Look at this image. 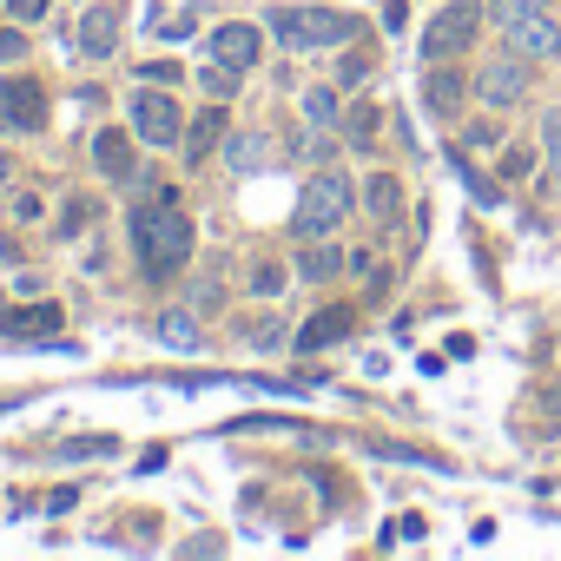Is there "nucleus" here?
Returning a JSON list of instances; mask_svg holds the SVG:
<instances>
[{
  "mask_svg": "<svg viewBox=\"0 0 561 561\" xmlns=\"http://www.w3.org/2000/svg\"><path fill=\"white\" fill-rule=\"evenodd\" d=\"M133 133H139L146 146H179L185 106H179L172 93H159V87H139V93H133Z\"/></svg>",
  "mask_w": 561,
  "mask_h": 561,
  "instance_id": "nucleus-6",
  "label": "nucleus"
},
{
  "mask_svg": "<svg viewBox=\"0 0 561 561\" xmlns=\"http://www.w3.org/2000/svg\"><path fill=\"white\" fill-rule=\"evenodd\" d=\"M8 21H21V27L47 21V0H8Z\"/></svg>",
  "mask_w": 561,
  "mask_h": 561,
  "instance_id": "nucleus-33",
  "label": "nucleus"
},
{
  "mask_svg": "<svg viewBox=\"0 0 561 561\" xmlns=\"http://www.w3.org/2000/svg\"><path fill=\"white\" fill-rule=\"evenodd\" d=\"M8 211H14V225H41V198H34V192H14Z\"/></svg>",
  "mask_w": 561,
  "mask_h": 561,
  "instance_id": "nucleus-34",
  "label": "nucleus"
},
{
  "mask_svg": "<svg viewBox=\"0 0 561 561\" xmlns=\"http://www.w3.org/2000/svg\"><path fill=\"white\" fill-rule=\"evenodd\" d=\"M528 172H535V159H528L522 146H515V152H502V179H528Z\"/></svg>",
  "mask_w": 561,
  "mask_h": 561,
  "instance_id": "nucleus-35",
  "label": "nucleus"
},
{
  "mask_svg": "<svg viewBox=\"0 0 561 561\" xmlns=\"http://www.w3.org/2000/svg\"><path fill=\"white\" fill-rule=\"evenodd\" d=\"M152 331H159L172 351H198V344H205V337H198V324H192L185 311H159V324H152Z\"/></svg>",
  "mask_w": 561,
  "mask_h": 561,
  "instance_id": "nucleus-21",
  "label": "nucleus"
},
{
  "mask_svg": "<svg viewBox=\"0 0 561 561\" xmlns=\"http://www.w3.org/2000/svg\"><path fill=\"white\" fill-rule=\"evenodd\" d=\"M364 80H370V60H364V54L337 60V87H364Z\"/></svg>",
  "mask_w": 561,
  "mask_h": 561,
  "instance_id": "nucleus-30",
  "label": "nucleus"
},
{
  "mask_svg": "<svg viewBox=\"0 0 561 561\" xmlns=\"http://www.w3.org/2000/svg\"><path fill=\"white\" fill-rule=\"evenodd\" d=\"M198 87H205V93H211V100H231V93H238V73H231V67H218V60H211V67H205V73H198Z\"/></svg>",
  "mask_w": 561,
  "mask_h": 561,
  "instance_id": "nucleus-25",
  "label": "nucleus"
},
{
  "mask_svg": "<svg viewBox=\"0 0 561 561\" xmlns=\"http://www.w3.org/2000/svg\"><path fill=\"white\" fill-rule=\"evenodd\" d=\"M93 165H100L113 185H126V179H133V165H139V159H133V133H119V126L93 133Z\"/></svg>",
  "mask_w": 561,
  "mask_h": 561,
  "instance_id": "nucleus-13",
  "label": "nucleus"
},
{
  "mask_svg": "<svg viewBox=\"0 0 561 561\" xmlns=\"http://www.w3.org/2000/svg\"><path fill=\"white\" fill-rule=\"evenodd\" d=\"M541 152H548V165H554V179H561V106L541 119Z\"/></svg>",
  "mask_w": 561,
  "mask_h": 561,
  "instance_id": "nucleus-27",
  "label": "nucleus"
},
{
  "mask_svg": "<svg viewBox=\"0 0 561 561\" xmlns=\"http://www.w3.org/2000/svg\"><path fill=\"white\" fill-rule=\"evenodd\" d=\"M528 67H535V60H522L515 47H508V54H495V60L476 73V106H489V113L522 106V100H528V80H535Z\"/></svg>",
  "mask_w": 561,
  "mask_h": 561,
  "instance_id": "nucleus-5",
  "label": "nucleus"
},
{
  "mask_svg": "<svg viewBox=\"0 0 561 561\" xmlns=\"http://www.w3.org/2000/svg\"><path fill=\"white\" fill-rule=\"evenodd\" d=\"M351 337V311L344 305H324V311H311V324L291 337L298 351H331V344H344Z\"/></svg>",
  "mask_w": 561,
  "mask_h": 561,
  "instance_id": "nucleus-14",
  "label": "nucleus"
},
{
  "mask_svg": "<svg viewBox=\"0 0 561 561\" xmlns=\"http://www.w3.org/2000/svg\"><path fill=\"white\" fill-rule=\"evenodd\" d=\"M285 337H291V324H251V331H244V344H257V351L285 344Z\"/></svg>",
  "mask_w": 561,
  "mask_h": 561,
  "instance_id": "nucleus-29",
  "label": "nucleus"
},
{
  "mask_svg": "<svg viewBox=\"0 0 561 561\" xmlns=\"http://www.w3.org/2000/svg\"><path fill=\"white\" fill-rule=\"evenodd\" d=\"M364 211H370L377 225H397V218H403V185H397V172H377V179L364 185Z\"/></svg>",
  "mask_w": 561,
  "mask_h": 561,
  "instance_id": "nucleus-16",
  "label": "nucleus"
},
{
  "mask_svg": "<svg viewBox=\"0 0 561 561\" xmlns=\"http://www.w3.org/2000/svg\"><path fill=\"white\" fill-rule=\"evenodd\" d=\"M528 14H548V0H489V21H495V27H515V21H528Z\"/></svg>",
  "mask_w": 561,
  "mask_h": 561,
  "instance_id": "nucleus-22",
  "label": "nucleus"
},
{
  "mask_svg": "<svg viewBox=\"0 0 561 561\" xmlns=\"http://www.w3.org/2000/svg\"><path fill=\"white\" fill-rule=\"evenodd\" d=\"M60 456H113V436H73V443H60Z\"/></svg>",
  "mask_w": 561,
  "mask_h": 561,
  "instance_id": "nucleus-28",
  "label": "nucleus"
},
{
  "mask_svg": "<svg viewBox=\"0 0 561 561\" xmlns=\"http://www.w3.org/2000/svg\"><path fill=\"white\" fill-rule=\"evenodd\" d=\"M21 54H27V41H21V21H14V27H0V67H14Z\"/></svg>",
  "mask_w": 561,
  "mask_h": 561,
  "instance_id": "nucleus-32",
  "label": "nucleus"
},
{
  "mask_svg": "<svg viewBox=\"0 0 561 561\" xmlns=\"http://www.w3.org/2000/svg\"><path fill=\"white\" fill-rule=\"evenodd\" d=\"M126 238H133V257H139V271H146V285L179 277L185 257H192V218L179 211L172 192H159L152 205H133V211H126Z\"/></svg>",
  "mask_w": 561,
  "mask_h": 561,
  "instance_id": "nucleus-1",
  "label": "nucleus"
},
{
  "mask_svg": "<svg viewBox=\"0 0 561 561\" xmlns=\"http://www.w3.org/2000/svg\"><path fill=\"white\" fill-rule=\"evenodd\" d=\"M423 106H430L436 119H449V113L462 106V73L443 67V60H430V73H423Z\"/></svg>",
  "mask_w": 561,
  "mask_h": 561,
  "instance_id": "nucleus-15",
  "label": "nucleus"
},
{
  "mask_svg": "<svg viewBox=\"0 0 561 561\" xmlns=\"http://www.w3.org/2000/svg\"><path fill=\"white\" fill-rule=\"evenodd\" d=\"M377 126H383V113H377V106H351V113H344V139H351L357 152H370V146H377Z\"/></svg>",
  "mask_w": 561,
  "mask_h": 561,
  "instance_id": "nucleus-20",
  "label": "nucleus"
},
{
  "mask_svg": "<svg viewBox=\"0 0 561 561\" xmlns=\"http://www.w3.org/2000/svg\"><path fill=\"white\" fill-rule=\"evenodd\" d=\"M205 54H211L218 67H231V73H251L257 54H264V34H257L251 21H225V27L205 34Z\"/></svg>",
  "mask_w": 561,
  "mask_h": 561,
  "instance_id": "nucleus-8",
  "label": "nucleus"
},
{
  "mask_svg": "<svg viewBox=\"0 0 561 561\" xmlns=\"http://www.w3.org/2000/svg\"><path fill=\"white\" fill-rule=\"evenodd\" d=\"M93 211H100V205H93V198H80V192H73V198H67V218H60V231H67V238H80V231H87V225H93Z\"/></svg>",
  "mask_w": 561,
  "mask_h": 561,
  "instance_id": "nucleus-26",
  "label": "nucleus"
},
{
  "mask_svg": "<svg viewBox=\"0 0 561 561\" xmlns=\"http://www.w3.org/2000/svg\"><path fill=\"white\" fill-rule=\"evenodd\" d=\"M351 211H357V185L344 172H311L298 192V211H291V238H305V244L331 238V231H344Z\"/></svg>",
  "mask_w": 561,
  "mask_h": 561,
  "instance_id": "nucleus-2",
  "label": "nucleus"
},
{
  "mask_svg": "<svg viewBox=\"0 0 561 561\" xmlns=\"http://www.w3.org/2000/svg\"><path fill=\"white\" fill-rule=\"evenodd\" d=\"M291 285V277H285V264H271V257H257V271H251V291L257 298H277V291H285Z\"/></svg>",
  "mask_w": 561,
  "mask_h": 561,
  "instance_id": "nucleus-23",
  "label": "nucleus"
},
{
  "mask_svg": "<svg viewBox=\"0 0 561 561\" xmlns=\"http://www.w3.org/2000/svg\"><path fill=\"white\" fill-rule=\"evenodd\" d=\"M482 21H489V8H482V0H449V8H443L430 27H423V60H449V54L476 47Z\"/></svg>",
  "mask_w": 561,
  "mask_h": 561,
  "instance_id": "nucleus-4",
  "label": "nucleus"
},
{
  "mask_svg": "<svg viewBox=\"0 0 561 561\" xmlns=\"http://www.w3.org/2000/svg\"><path fill=\"white\" fill-rule=\"evenodd\" d=\"M554 416H561V390H554Z\"/></svg>",
  "mask_w": 561,
  "mask_h": 561,
  "instance_id": "nucleus-38",
  "label": "nucleus"
},
{
  "mask_svg": "<svg viewBox=\"0 0 561 561\" xmlns=\"http://www.w3.org/2000/svg\"><path fill=\"white\" fill-rule=\"evenodd\" d=\"M449 165H456V179L469 185V198H476V205H502V198H495V185H489V179H482L469 159H449Z\"/></svg>",
  "mask_w": 561,
  "mask_h": 561,
  "instance_id": "nucleus-24",
  "label": "nucleus"
},
{
  "mask_svg": "<svg viewBox=\"0 0 561 561\" xmlns=\"http://www.w3.org/2000/svg\"><path fill=\"white\" fill-rule=\"evenodd\" d=\"M231 133V113L225 106H198L192 113V126H185V165H198V159H211V146Z\"/></svg>",
  "mask_w": 561,
  "mask_h": 561,
  "instance_id": "nucleus-12",
  "label": "nucleus"
},
{
  "mask_svg": "<svg viewBox=\"0 0 561 561\" xmlns=\"http://www.w3.org/2000/svg\"><path fill=\"white\" fill-rule=\"evenodd\" d=\"M305 119H311L318 133H331V126H344V106H337V87H311V93H305Z\"/></svg>",
  "mask_w": 561,
  "mask_h": 561,
  "instance_id": "nucleus-18",
  "label": "nucleus"
},
{
  "mask_svg": "<svg viewBox=\"0 0 561 561\" xmlns=\"http://www.w3.org/2000/svg\"><path fill=\"white\" fill-rule=\"evenodd\" d=\"M508 34V47L522 54V60H561V27L548 21V14H528V21H515V27H502Z\"/></svg>",
  "mask_w": 561,
  "mask_h": 561,
  "instance_id": "nucleus-11",
  "label": "nucleus"
},
{
  "mask_svg": "<svg viewBox=\"0 0 561 561\" xmlns=\"http://www.w3.org/2000/svg\"><path fill=\"white\" fill-rule=\"evenodd\" d=\"M139 80H146V87H172V80H185V73H179L172 60H146V67H139Z\"/></svg>",
  "mask_w": 561,
  "mask_h": 561,
  "instance_id": "nucleus-31",
  "label": "nucleus"
},
{
  "mask_svg": "<svg viewBox=\"0 0 561 561\" xmlns=\"http://www.w3.org/2000/svg\"><path fill=\"white\" fill-rule=\"evenodd\" d=\"M14 179V159H8V146H0V185H8Z\"/></svg>",
  "mask_w": 561,
  "mask_h": 561,
  "instance_id": "nucleus-37",
  "label": "nucleus"
},
{
  "mask_svg": "<svg viewBox=\"0 0 561 561\" xmlns=\"http://www.w3.org/2000/svg\"><path fill=\"white\" fill-rule=\"evenodd\" d=\"M264 152H271L264 133H225V165H231V172H257Z\"/></svg>",
  "mask_w": 561,
  "mask_h": 561,
  "instance_id": "nucleus-17",
  "label": "nucleus"
},
{
  "mask_svg": "<svg viewBox=\"0 0 561 561\" xmlns=\"http://www.w3.org/2000/svg\"><path fill=\"white\" fill-rule=\"evenodd\" d=\"M47 126V93L34 80H0V133H41Z\"/></svg>",
  "mask_w": 561,
  "mask_h": 561,
  "instance_id": "nucleus-7",
  "label": "nucleus"
},
{
  "mask_svg": "<svg viewBox=\"0 0 561 561\" xmlns=\"http://www.w3.org/2000/svg\"><path fill=\"white\" fill-rule=\"evenodd\" d=\"M337 271H344V251L324 244V238H311V251H305V277H311V285H331Z\"/></svg>",
  "mask_w": 561,
  "mask_h": 561,
  "instance_id": "nucleus-19",
  "label": "nucleus"
},
{
  "mask_svg": "<svg viewBox=\"0 0 561 561\" xmlns=\"http://www.w3.org/2000/svg\"><path fill=\"white\" fill-rule=\"evenodd\" d=\"M264 27L277 34V47H285V54H324V47H337V41L357 34V21L337 14V8H271Z\"/></svg>",
  "mask_w": 561,
  "mask_h": 561,
  "instance_id": "nucleus-3",
  "label": "nucleus"
},
{
  "mask_svg": "<svg viewBox=\"0 0 561 561\" xmlns=\"http://www.w3.org/2000/svg\"><path fill=\"white\" fill-rule=\"evenodd\" d=\"M60 324H67L60 305H21V311L0 318V331H8L14 344H60Z\"/></svg>",
  "mask_w": 561,
  "mask_h": 561,
  "instance_id": "nucleus-9",
  "label": "nucleus"
},
{
  "mask_svg": "<svg viewBox=\"0 0 561 561\" xmlns=\"http://www.w3.org/2000/svg\"><path fill=\"white\" fill-rule=\"evenodd\" d=\"M403 21H410L403 0H383V27H390V34H403Z\"/></svg>",
  "mask_w": 561,
  "mask_h": 561,
  "instance_id": "nucleus-36",
  "label": "nucleus"
},
{
  "mask_svg": "<svg viewBox=\"0 0 561 561\" xmlns=\"http://www.w3.org/2000/svg\"><path fill=\"white\" fill-rule=\"evenodd\" d=\"M119 47V8H87L80 27H73V54L80 60H113Z\"/></svg>",
  "mask_w": 561,
  "mask_h": 561,
  "instance_id": "nucleus-10",
  "label": "nucleus"
}]
</instances>
